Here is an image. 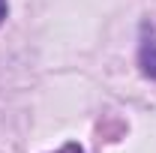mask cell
Segmentation results:
<instances>
[{
    "mask_svg": "<svg viewBox=\"0 0 156 153\" xmlns=\"http://www.w3.org/2000/svg\"><path fill=\"white\" fill-rule=\"evenodd\" d=\"M138 63H141L144 75L156 78V36L147 24H144V36H141V48H138Z\"/></svg>",
    "mask_w": 156,
    "mask_h": 153,
    "instance_id": "cell-1",
    "label": "cell"
},
{
    "mask_svg": "<svg viewBox=\"0 0 156 153\" xmlns=\"http://www.w3.org/2000/svg\"><path fill=\"white\" fill-rule=\"evenodd\" d=\"M57 153H84V150H81V147H78L75 141H69V144H63V147H60Z\"/></svg>",
    "mask_w": 156,
    "mask_h": 153,
    "instance_id": "cell-2",
    "label": "cell"
},
{
    "mask_svg": "<svg viewBox=\"0 0 156 153\" xmlns=\"http://www.w3.org/2000/svg\"><path fill=\"white\" fill-rule=\"evenodd\" d=\"M6 12H9V3L0 0V24H3V18H6Z\"/></svg>",
    "mask_w": 156,
    "mask_h": 153,
    "instance_id": "cell-3",
    "label": "cell"
}]
</instances>
